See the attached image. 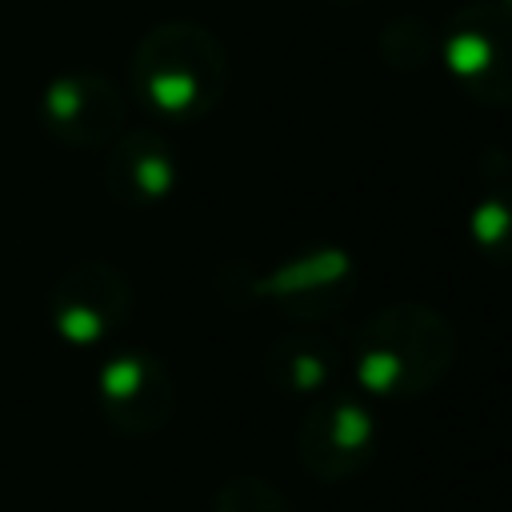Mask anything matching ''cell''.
Masks as SVG:
<instances>
[{"label": "cell", "instance_id": "obj_1", "mask_svg": "<svg viewBox=\"0 0 512 512\" xmlns=\"http://www.w3.org/2000/svg\"><path fill=\"white\" fill-rule=\"evenodd\" d=\"M452 364V332L424 308H396L364 324L352 344V372L364 392L412 400Z\"/></svg>", "mask_w": 512, "mask_h": 512}, {"label": "cell", "instance_id": "obj_3", "mask_svg": "<svg viewBox=\"0 0 512 512\" xmlns=\"http://www.w3.org/2000/svg\"><path fill=\"white\" fill-rule=\"evenodd\" d=\"M132 312V284L104 260H80L48 288V328L68 348L104 344Z\"/></svg>", "mask_w": 512, "mask_h": 512}, {"label": "cell", "instance_id": "obj_9", "mask_svg": "<svg viewBox=\"0 0 512 512\" xmlns=\"http://www.w3.org/2000/svg\"><path fill=\"white\" fill-rule=\"evenodd\" d=\"M212 512H292V504L272 480L244 472V476H232L216 488Z\"/></svg>", "mask_w": 512, "mask_h": 512}, {"label": "cell", "instance_id": "obj_2", "mask_svg": "<svg viewBox=\"0 0 512 512\" xmlns=\"http://www.w3.org/2000/svg\"><path fill=\"white\" fill-rule=\"evenodd\" d=\"M224 84V56L216 40L196 24H160L132 52V88L136 96L168 116L192 120L208 112Z\"/></svg>", "mask_w": 512, "mask_h": 512}, {"label": "cell", "instance_id": "obj_6", "mask_svg": "<svg viewBox=\"0 0 512 512\" xmlns=\"http://www.w3.org/2000/svg\"><path fill=\"white\" fill-rule=\"evenodd\" d=\"M296 452L312 480L344 484L368 468L376 452V420L352 396H324L300 420Z\"/></svg>", "mask_w": 512, "mask_h": 512}, {"label": "cell", "instance_id": "obj_4", "mask_svg": "<svg viewBox=\"0 0 512 512\" xmlns=\"http://www.w3.org/2000/svg\"><path fill=\"white\" fill-rule=\"evenodd\" d=\"M96 408L120 436H156L176 408V388L164 360L144 348L112 352L96 372Z\"/></svg>", "mask_w": 512, "mask_h": 512}, {"label": "cell", "instance_id": "obj_8", "mask_svg": "<svg viewBox=\"0 0 512 512\" xmlns=\"http://www.w3.org/2000/svg\"><path fill=\"white\" fill-rule=\"evenodd\" d=\"M264 376L292 396H316L336 376V356L320 340H280L264 356Z\"/></svg>", "mask_w": 512, "mask_h": 512}, {"label": "cell", "instance_id": "obj_5", "mask_svg": "<svg viewBox=\"0 0 512 512\" xmlns=\"http://www.w3.org/2000/svg\"><path fill=\"white\" fill-rule=\"evenodd\" d=\"M36 116L40 128L64 148H104L124 132L128 120L120 88L88 68H72L48 80Z\"/></svg>", "mask_w": 512, "mask_h": 512}, {"label": "cell", "instance_id": "obj_7", "mask_svg": "<svg viewBox=\"0 0 512 512\" xmlns=\"http://www.w3.org/2000/svg\"><path fill=\"white\" fill-rule=\"evenodd\" d=\"M104 180L120 204H152L172 192L176 156L156 132H120L112 140Z\"/></svg>", "mask_w": 512, "mask_h": 512}]
</instances>
